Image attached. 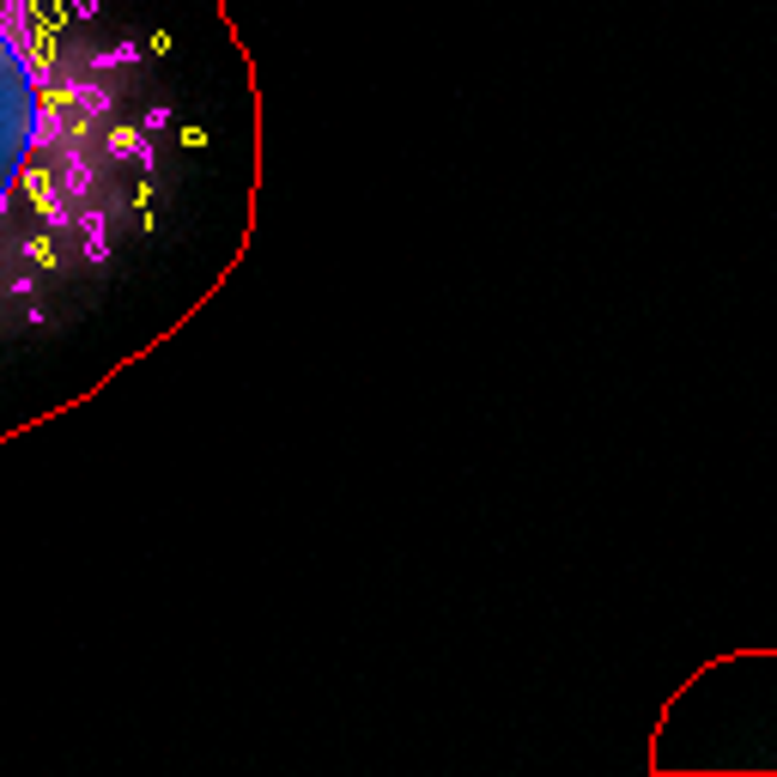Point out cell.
<instances>
[{"label":"cell","instance_id":"cell-1","mask_svg":"<svg viewBox=\"0 0 777 777\" xmlns=\"http://www.w3.org/2000/svg\"><path fill=\"white\" fill-rule=\"evenodd\" d=\"M171 31L122 0H0V316L115 274L164 213Z\"/></svg>","mask_w":777,"mask_h":777}]
</instances>
